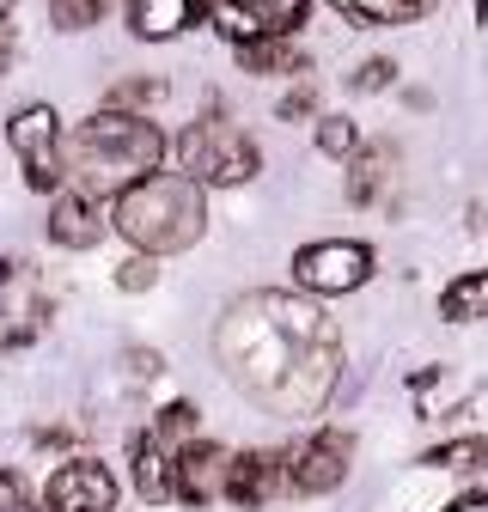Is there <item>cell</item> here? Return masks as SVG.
Here are the masks:
<instances>
[{
  "instance_id": "1",
  "label": "cell",
  "mask_w": 488,
  "mask_h": 512,
  "mask_svg": "<svg viewBox=\"0 0 488 512\" xmlns=\"http://www.w3.org/2000/svg\"><path fill=\"white\" fill-rule=\"evenodd\" d=\"M214 354L257 409L305 421L336 397L342 330L312 293H244L220 311Z\"/></svg>"
},
{
  "instance_id": "2",
  "label": "cell",
  "mask_w": 488,
  "mask_h": 512,
  "mask_svg": "<svg viewBox=\"0 0 488 512\" xmlns=\"http://www.w3.org/2000/svg\"><path fill=\"white\" fill-rule=\"evenodd\" d=\"M171 159V135L141 116V110H98L86 122H74L68 135V183L86 189V196H122V189H135L147 177H159Z\"/></svg>"
},
{
  "instance_id": "3",
  "label": "cell",
  "mask_w": 488,
  "mask_h": 512,
  "mask_svg": "<svg viewBox=\"0 0 488 512\" xmlns=\"http://www.w3.org/2000/svg\"><path fill=\"white\" fill-rule=\"evenodd\" d=\"M110 232L141 256H177L208 232V189L183 171H159L110 202Z\"/></svg>"
},
{
  "instance_id": "4",
  "label": "cell",
  "mask_w": 488,
  "mask_h": 512,
  "mask_svg": "<svg viewBox=\"0 0 488 512\" xmlns=\"http://www.w3.org/2000/svg\"><path fill=\"white\" fill-rule=\"evenodd\" d=\"M171 159H177L183 177L202 183V189H238V183H251V177L263 171L257 141L244 135L238 122H226L220 110H208V116H196V122H183L177 141H171Z\"/></svg>"
},
{
  "instance_id": "5",
  "label": "cell",
  "mask_w": 488,
  "mask_h": 512,
  "mask_svg": "<svg viewBox=\"0 0 488 512\" xmlns=\"http://www.w3.org/2000/svg\"><path fill=\"white\" fill-rule=\"evenodd\" d=\"M7 141H13V159L25 171V189L37 196H61L68 189V122L55 116V104H19L7 116Z\"/></svg>"
},
{
  "instance_id": "6",
  "label": "cell",
  "mask_w": 488,
  "mask_h": 512,
  "mask_svg": "<svg viewBox=\"0 0 488 512\" xmlns=\"http://www.w3.org/2000/svg\"><path fill=\"white\" fill-rule=\"evenodd\" d=\"M379 256L373 244L360 238H318V244H299L293 250V287L312 293V299H342V293H360L373 281Z\"/></svg>"
},
{
  "instance_id": "7",
  "label": "cell",
  "mask_w": 488,
  "mask_h": 512,
  "mask_svg": "<svg viewBox=\"0 0 488 512\" xmlns=\"http://www.w3.org/2000/svg\"><path fill=\"white\" fill-rule=\"evenodd\" d=\"M281 464H287L293 494H336L354 470V433L348 427H312L293 445H281Z\"/></svg>"
},
{
  "instance_id": "8",
  "label": "cell",
  "mask_w": 488,
  "mask_h": 512,
  "mask_svg": "<svg viewBox=\"0 0 488 512\" xmlns=\"http://www.w3.org/2000/svg\"><path fill=\"white\" fill-rule=\"evenodd\" d=\"M116 500H122V482L92 452H80V458L68 452L43 482V512H116Z\"/></svg>"
},
{
  "instance_id": "9",
  "label": "cell",
  "mask_w": 488,
  "mask_h": 512,
  "mask_svg": "<svg viewBox=\"0 0 488 512\" xmlns=\"http://www.w3.org/2000/svg\"><path fill=\"white\" fill-rule=\"evenodd\" d=\"M226 464H232V452H220L214 439H190L183 452L171 458V500L177 506H214V500H226Z\"/></svg>"
},
{
  "instance_id": "10",
  "label": "cell",
  "mask_w": 488,
  "mask_h": 512,
  "mask_svg": "<svg viewBox=\"0 0 488 512\" xmlns=\"http://www.w3.org/2000/svg\"><path fill=\"white\" fill-rule=\"evenodd\" d=\"M281 488H287L281 452H263V445H244V452H232V464H226V506L263 512Z\"/></svg>"
},
{
  "instance_id": "11",
  "label": "cell",
  "mask_w": 488,
  "mask_h": 512,
  "mask_svg": "<svg viewBox=\"0 0 488 512\" xmlns=\"http://www.w3.org/2000/svg\"><path fill=\"white\" fill-rule=\"evenodd\" d=\"M110 232V208L104 196H86V189H61V196H49V244L55 250H92L98 238Z\"/></svg>"
},
{
  "instance_id": "12",
  "label": "cell",
  "mask_w": 488,
  "mask_h": 512,
  "mask_svg": "<svg viewBox=\"0 0 488 512\" xmlns=\"http://www.w3.org/2000/svg\"><path fill=\"white\" fill-rule=\"evenodd\" d=\"M208 13V0H129V31L141 43H171Z\"/></svg>"
},
{
  "instance_id": "13",
  "label": "cell",
  "mask_w": 488,
  "mask_h": 512,
  "mask_svg": "<svg viewBox=\"0 0 488 512\" xmlns=\"http://www.w3.org/2000/svg\"><path fill=\"white\" fill-rule=\"evenodd\" d=\"M171 445H159L153 439V427H141L135 439H129V482H135V494L147 500V506H165L171 500Z\"/></svg>"
},
{
  "instance_id": "14",
  "label": "cell",
  "mask_w": 488,
  "mask_h": 512,
  "mask_svg": "<svg viewBox=\"0 0 488 512\" xmlns=\"http://www.w3.org/2000/svg\"><path fill=\"white\" fill-rule=\"evenodd\" d=\"M232 61H238V74H257V80H275V74H305L312 61H305V49L293 43V37H257V43H238L232 49Z\"/></svg>"
},
{
  "instance_id": "15",
  "label": "cell",
  "mask_w": 488,
  "mask_h": 512,
  "mask_svg": "<svg viewBox=\"0 0 488 512\" xmlns=\"http://www.w3.org/2000/svg\"><path fill=\"white\" fill-rule=\"evenodd\" d=\"M440 317H446V324H482V317H488V269H470V275L446 281Z\"/></svg>"
},
{
  "instance_id": "16",
  "label": "cell",
  "mask_w": 488,
  "mask_h": 512,
  "mask_svg": "<svg viewBox=\"0 0 488 512\" xmlns=\"http://www.w3.org/2000/svg\"><path fill=\"white\" fill-rule=\"evenodd\" d=\"M330 7L354 25H415L434 13V0H330Z\"/></svg>"
},
{
  "instance_id": "17",
  "label": "cell",
  "mask_w": 488,
  "mask_h": 512,
  "mask_svg": "<svg viewBox=\"0 0 488 512\" xmlns=\"http://www.w3.org/2000/svg\"><path fill=\"white\" fill-rule=\"evenodd\" d=\"M385 165H391V147H360V153L348 159V183H342V189H348L354 208H373V202H379V189H385V177H391Z\"/></svg>"
},
{
  "instance_id": "18",
  "label": "cell",
  "mask_w": 488,
  "mask_h": 512,
  "mask_svg": "<svg viewBox=\"0 0 488 512\" xmlns=\"http://www.w3.org/2000/svg\"><path fill=\"white\" fill-rule=\"evenodd\" d=\"M153 439L159 445H171V452H183V445H190V439H202V409L190 403V397H171V403H159L153 409Z\"/></svg>"
},
{
  "instance_id": "19",
  "label": "cell",
  "mask_w": 488,
  "mask_h": 512,
  "mask_svg": "<svg viewBox=\"0 0 488 512\" xmlns=\"http://www.w3.org/2000/svg\"><path fill=\"white\" fill-rule=\"evenodd\" d=\"M421 464H427V470H452V476H476V470L488 464V439H476V433L446 439V445H434Z\"/></svg>"
},
{
  "instance_id": "20",
  "label": "cell",
  "mask_w": 488,
  "mask_h": 512,
  "mask_svg": "<svg viewBox=\"0 0 488 512\" xmlns=\"http://www.w3.org/2000/svg\"><path fill=\"white\" fill-rule=\"evenodd\" d=\"M202 19H208V25H214V31H220L232 49H238V43H257V37H269V25H263L257 13H244L238 0H208V13H202Z\"/></svg>"
},
{
  "instance_id": "21",
  "label": "cell",
  "mask_w": 488,
  "mask_h": 512,
  "mask_svg": "<svg viewBox=\"0 0 488 512\" xmlns=\"http://www.w3.org/2000/svg\"><path fill=\"white\" fill-rule=\"evenodd\" d=\"M116 7H122V0H49V25L55 31H92Z\"/></svg>"
},
{
  "instance_id": "22",
  "label": "cell",
  "mask_w": 488,
  "mask_h": 512,
  "mask_svg": "<svg viewBox=\"0 0 488 512\" xmlns=\"http://www.w3.org/2000/svg\"><path fill=\"white\" fill-rule=\"evenodd\" d=\"M244 13H257L275 37H293L299 25H305V13H312V0H238Z\"/></svg>"
},
{
  "instance_id": "23",
  "label": "cell",
  "mask_w": 488,
  "mask_h": 512,
  "mask_svg": "<svg viewBox=\"0 0 488 512\" xmlns=\"http://www.w3.org/2000/svg\"><path fill=\"white\" fill-rule=\"evenodd\" d=\"M318 153L324 159H354L360 153V122L354 116H318Z\"/></svg>"
},
{
  "instance_id": "24",
  "label": "cell",
  "mask_w": 488,
  "mask_h": 512,
  "mask_svg": "<svg viewBox=\"0 0 488 512\" xmlns=\"http://www.w3.org/2000/svg\"><path fill=\"white\" fill-rule=\"evenodd\" d=\"M165 92H171L165 80H116V86L104 92V104H110V110H141V116H147V104H159Z\"/></svg>"
},
{
  "instance_id": "25",
  "label": "cell",
  "mask_w": 488,
  "mask_h": 512,
  "mask_svg": "<svg viewBox=\"0 0 488 512\" xmlns=\"http://www.w3.org/2000/svg\"><path fill=\"white\" fill-rule=\"evenodd\" d=\"M116 293H147V287H159V256H141V250H129L116 263Z\"/></svg>"
},
{
  "instance_id": "26",
  "label": "cell",
  "mask_w": 488,
  "mask_h": 512,
  "mask_svg": "<svg viewBox=\"0 0 488 512\" xmlns=\"http://www.w3.org/2000/svg\"><path fill=\"white\" fill-rule=\"evenodd\" d=\"M0 512H43V500H37V488H31L25 470L0 464Z\"/></svg>"
},
{
  "instance_id": "27",
  "label": "cell",
  "mask_w": 488,
  "mask_h": 512,
  "mask_svg": "<svg viewBox=\"0 0 488 512\" xmlns=\"http://www.w3.org/2000/svg\"><path fill=\"white\" fill-rule=\"evenodd\" d=\"M385 86H397V61L391 55H366L348 74V92H385Z\"/></svg>"
},
{
  "instance_id": "28",
  "label": "cell",
  "mask_w": 488,
  "mask_h": 512,
  "mask_svg": "<svg viewBox=\"0 0 488 512\" xmlns=\"http://www.w3.org/2000/svg\"><path fill=\"white\" fill-rule=\"evenodd\" d=\"M275 116H281V122H305V116H318V86H312V80H299V86L275 104Z\"/></svg>"
},
{
  "instance_id": "29",
  "label": "cell",
  "mask_w": 488,
  "mask_h": 512,
  "mask_svg": "<svg viewBox=\"0 0 488 512\" xmlns=\"http://www.w3.org/2000/svg\"><path fill=\"white\" fill-rule=\"evenodd\" d=\"M122 366H129V378L135 384H147V378H159V348H122Z\"/></svg>"
},
{
  "instance_id": "30",
  "label": "cell",
  "mask_w": 488,
  "mask_h": 512,
  "mask_svg": "<svg viewBox=\"0 0 488 512\" xmlns=\"http://www.w3.org/2000/svg\"><path fill=\"white\" fill-rule=\"evenodd\" d=\"M31 445H37V452H74V433L68 427H37Z\"/></svg>"
},
{
  "instance_id": "31",
  "label": "cell",
  "mask_w": 488,
  "mask_h": 512,
  "mask_svg": "<svg viewBox=\"0 0 488 512\" xmlns=\"http://www.w3.org/2000/svg\"><path fill=\"white\" fill-rule=\"evenodd\" d=\"M13 68H19V43H13L7 31H0V80H7Z\"/></svg>"
},
{
  "instance_id": "32",
  "label": "cell",
  "mask_w": 488,
  "mask_h": 512,
  "mask_svg": "<svg viewBox=\"0 0 488 512\" xmlns=\"http://www.w3.org/2000/svg\"><path fill=\"white\" fill-rule=\"evenodd\" d=\"M446 512H488V494H458Z\"/></svg>"
},
{
  "instance_id": "33",
  "label": "cell",
  "mask_w": 488,
  "mask_h": 512,
  "mask_svg": "<svg viewBox=\"0 0 488 512\" xmlns=\"http://www.w3.org/2000/svg\"><path fill=\"white\" fill-rule=\"evenodd\" d=\"M13 275H19V263H13V256H0V287H7Z\"/></svg>"
},
{
  "instance_id": "34",
  "label": "cell",
  "mask_w": 488,
  "mask_h": 512,
  "mask_svg": "<svg viewBox=\"0 0 488 512\" xmlns=\"http://www.w3.org/2000/svg\"><path fill=\"white\" fill-rule=\"evenodd\" d=\"M470 13H476V25H488V0H470Z\"/></svg>"
}]
</instances>
